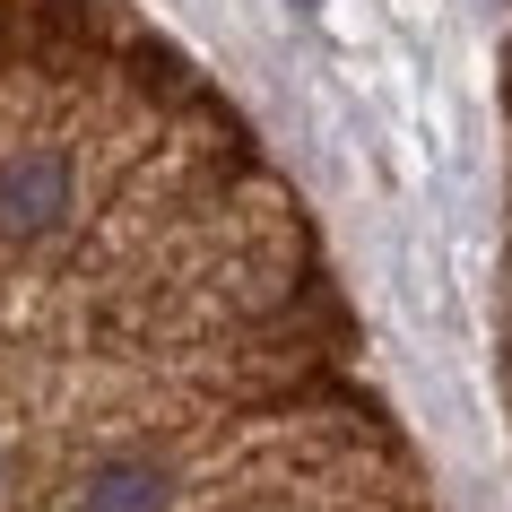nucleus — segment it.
I'll return each mask as SVG.
<instances>
[{
	"label": "nucleus",
	"instance_id": "f03ea898",
	"mask_svg": "<svg viewBox=\"0 0 512 512\" xmlns=\"http://www.w3.org/2000/svg\"><path fill=\"white\" fill-rule=\"evenodd\" d=\"M174 504H183V469L157 452H105L61 495V512H174Z\"/></svg>",
	"mask_w": 512,
	"mask_h": 512
},
{
	"label": "nucleus",
	"instance_id": "20e7f679",
	"mask_svg": "<svg viewBox=\"0 0 512 512\" xmlns=\"http://www.w3.org/2000/svg\"><path fill=\"white\" fill-rule=\"evenodd\" d=\"M296 9H322V0H296Z\"/></svg>",
	"mask_w": 512,
	"mask_h": 512
},
{
	"label": "nucleus",
	"instance_id": "7ed1b4c3",
	"mask_svg": "<svg viewBox=\"0 0 512 512\" xmlns=\"http://www.w3.org/2000/svg\"><path fill=\"white\" fill-rule=\"evenodd\" d=\"M0 486H9V452H0Z\"/></svg>",
	"mask_w": 512,
	"mask_h": 512
},
{
	"label": "nucleus",
	"instance_id": "f257e3e1",
	"mask_svg": "<svg viewBox=\"0 0 512 512\" xmlns=\"http://www.w3.org/2000/svg\"><path fill=\"white\" fill-rule=\"evenodd\" d=\"M79 217V157L70 148H9L0 157V243L35 252Z\"/></svg>",
	"mask_w": 512,
	"mask_h": 512
}]
</instances>
